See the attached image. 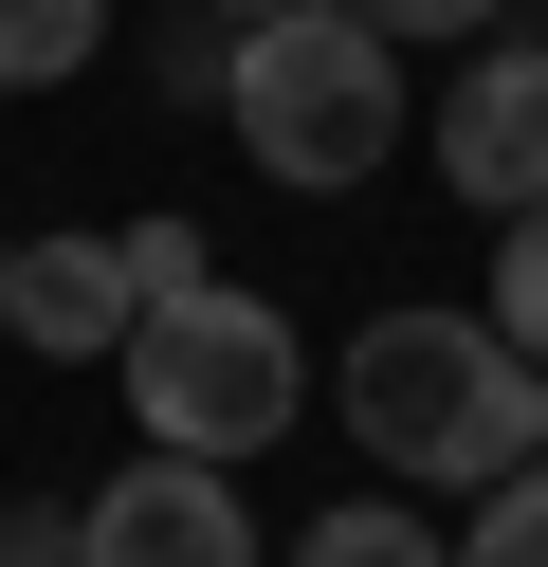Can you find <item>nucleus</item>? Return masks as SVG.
I'll return each instance as SVG.
<instances>
[{
	"instance_id": "f257e3e1",
	"label": "nucleus",
	"mask_w": 548,
	"mask_h": 567,
	"mask_svg": "<svg viewBox=\"0 0 548 567\" xmlns=\"http://www.w3.org/2000/svg\"><path fill=\"white\" fill-rule=\"evenodd\" d=\"M329 403H348V440L384 457V476H438V494H494V476H530V457H548L530 348H511L494 311H438V293L365 311L348 367H329Z\"/></svg>"
},
{
	"instance_id": "f03ea898",
	"label": "nucleus",
	"mask_w": 548,
	"mask_h": 567,
	"mask_svg": "<svg viewBox=\"0 0 548 567\" xmlns=\"http://www.w3.org/2000/svg\"><path fill=\"white\" fill-rule=\"evenodd\" d=\"M219 128H238V165H256V184L348 202L365 165L402 147V55L365 38V19H329V0H292V19H256V38H238Z\"/></svg>"
},
{
	"instance_id": "7ed1b4c3",
	"label": "nucleus",
	"mask_w": 548,
	"mask_h": 567,
	"mask_svg": "<svg viewBox=\"0 0 548 567\" xmlns=\"http://www.w3.org/2000/svg\"><path fill=\"white\" fill-rule=\"evenodd\" d=\"M110 367H128L146 457H219V476H238V457H275V440H292V403H311L292 311H275V293H219V275H201V293H165L128 348H110Z\"/></svg>"
},
{
	"instance_id": "20e7f679",
	"label": "nucleus",
	"mask_w": 548,
	"mask_h": 567,
	"mask_svg": "<svg viewBox=\"0 0 548 567\" xmlns=\"http://www.w3.org/2000/svg\"><path fill=\"white\" fill-rule=\"evenodd\" d=\"M73 567H256V513L219 457H128L110 494H73Z\"/></svg>"
},
{
	"instance_id": "39448f33",
	"label": "nucleus",
	"mask_w": 548,
	"mask_h": 567,
	"mask_svg": "<svg viewBox=\"0 0 548 567\" xmlns=\"http://www.w3.org/2000/svg\"><path fill=\"white\" fill-rule=\"evenodd\" d=\"M438 184L475 220H530L548 202V55L530 38H475V74L438 92Z\"/></svg>"
},
{
	"instance_id": "423d86ee",
	"label": "nucleus",
	"mask_w": 548,
	"mask_h": 567,
	"mask_svg": "<svg viewBox=\"0 0 548 567\" xmlns=\"http://www.w3.org/2000/svg\"><path fill=\"white\" fill-rule=\"evenodd\" d=\"M0 330L55 348V367H110V348L146 330V293H128L110 238H0Z\"/></svg>"
},
{
	"instance_id": "0eeeda50",
	"label": "nucleus",
	"mask_w": 548,
	"mask_h": 567,
	"mask_svg": "<svg viewBox=\"0 0 548 567\" xmlns=\"http://www.w3.org/2000/svg\"><path fill=\"white\" fill-rule=\"evenodd\" d=\"M110 55V0H0V92H73Z\"/></svg>"
},
{
	"instance_id": "6e6552de",
	"label": "nucleus",
	"mask_w": 548,
	"mask_h": 567,
	"mask_svg": "<svg viewBox=\"0 0 548 567\" xmlns=\"http://www.w3.org/2000/svg\"><path fill=\"white\" fill-rule=\"evenodd\" d=\"M292 567H457V549H438L402 494H348V513H311V530H292Z\"/></svg>"
},
{
	"instance_id": "1a4fd4ad",
	"label": "nucleus",
	"mask_w": 548,
	"mask_h": 567,
	"mask_svg": "<svg viewBox=\"0 0 548 567\" xmlns=\"http://www.w3.org/2000/svg\"><path fill=\"white\" fill-rule=\"evenodd\" d=\"M110 257H128V293H146V311H165V293H201V275H219L183 202H146V220H110Z\"/></svg>"
},
{
	"instance_id": "9d476101",
	"label": "nucleus",
	"mask_w": 548,
	"mask_h": 567,
	"mask_svg": "<svg viewBox=\"0 0 548 567\" xmlns=\"http://www.w3.org/2000/svg\"><path fill=\"white\" fill-rule=\"evenodd\" d=\"M457 567H548V457H530V476H494V494H475Z\"/></svg>"
},
{
	"instance_id": "9b49d317",
	"label": "nucleus",
	"mask_w": 548,
	"mask_h": 567,
	"mask_svg": "<svg viewBox=\"0 0 548 567\" xmlns=\"http://www.w3.org/2000/svg\"><path fill=\"white\" fill-rule=\"evenodd\" d=\"M494 330L548 367V202H530V220H494Z\"/></svg>"
},
{
	"instance_id": "f8f14e48",
	"label": "nucleus",
	"mask_w": 548,
	"mask_h": 567,
	"mask_svg": "<svg viewBox=\"0 0 548 567\" xmlns=\"http://www.w3.org/2000/svg\"><path fill=\"white\" fill-rule=\"evenodd\" d=\"M329 19H365V38H384V55H421V38H494L511 0H329Z\"/></svg>"
},
{
	"instance_id": "ddd939ff",
	"label": "nucleus",
	"mask_w": 548,
	"mask_h": 567,
	"mask_svg": "<svg viewBox=\"0 0 548 567\" xmlns=\"http://www.w3.org/2000/svg\"><path fill=\"white\" fill-rule=\"evenodd\" d=\"M146 74H165V92H201V111H219V74H238V38H219V19H165V38H146Z\"/></svg>"
},
{
	"instance_id": "4468645a",
	"label": "nucleus",
	"mask_w": 548,
	"mask_h": 567,
	"mask_svg": "<svg viewBox=\"0 0 548 567\" xmlns=\"http://www.w3.org/2000/svg\"><path fill=\"white\" fill-rule=\"evenodd\" d=\"M0 567H73V513H0Z\"/></svg>"
},
{
	"instance_id": "2eb2a0df",
	"label": "nucleus",
	"mask_w": 548,
	"mask_h": 567,
	"mask_svg": "<svg viewBox=\"0 0 548 567\" xmlns=\"http://www.w3.org/2000/svg\"><path fill=\"white\" fill-rule=\"evenodd\" d=\"M201 19H219V38H256V19H292V0H201Z\"/></svg>"
},
{
	"instance_id": "dca6fc26",
	"label": "nucleus",
	"mask_w": 548,
	"mask_h": 567,
	"mask_svg": "<svg viewBox=\"0 0 548 567\" xmlns=\"http://www.w3.org/2000/svg\"><path fill=\"white\" fill-rule=\"evenodd\" d=\"M530 384H548V367H530Z\"/></svg>"
}]
</instances>
